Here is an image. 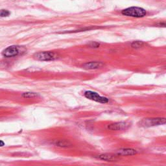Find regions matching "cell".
<instances>
[{
	"instance_id": "6da1fadb",
	"label": "cell",
	"mask_w": 166,
	"mask_h": 166,
	"mask_svg": "<svg viewBox=\"0 0 166 166\" xmlns=\"http://www.w3.org/2000/svg\"><path fill=\"white\" fill-rule=\"evenodd\" d=\"M165 118H146L141 120L138 123V125L141 127H151L165 125Z\"/></svg>"
},
{
	"instance_id": "7a4b0ae2",
	"label": "cell",
	"mask_w": 166,
	"mask_h": 166,
	"mask_svg": "<svg viewBox=\"0 0 166 166\" xmlns=\"http://www.w3.org/2000/svg\"><path fill=\"white\" fill-rule=\"evenodd\" d=\"M121 13L123 15L135 18H142L146 15L145 9L137 7H129V8L122 10Z\"/></svg>"
},
{
	"instance_id": "3957f363",
	"label": "cell",
	"mask_w": 166,
	"mask_h": 166,
	"mask_svg": "<svg viewBox=\"0 0 166 166\" xmlns=\"http://www.w3.org/2000/svg\"><path fill=\"white\" fill-rule=\"evenodd\" d=\"M84 95L86 98L99 103L106 104L109 102V98L100 95L99 93L93 91H90V90L89 91H86L84 93Z\"/></svg>"
},
{
	"instance_id": "277c9868",
	"label": "cell",
	"mask_w": 166,
	"mask_h": 166,
	"mask_svg": "<svg viewBox=\"0 0 166 166\" xmlns=\"http://www.w3.org/2000/svg\"><path fill=\"white\" fill-rule=\"evenodd\" d=\"M34 58L35 59L41 61L53 60L57 59L55 53L51 51H42L35 54Z\"/></svg>"
},
{
	"instance_id": "5b68a950",
	"label": "cell",
	"mask_w": 166,
	"mask_h": 166,
	"mask_svg": "<svg viewBox=\"0 0 166 166\" xmlns=\"http://www.w3.org/2000/svg\"><path fill=\"white\" fill-rule=\"evenodd\" d=\"M130 126H131V124L129 123L121 121L110 123L108 125L107 128L112 131H120L127 130L130 127Z\"/></svg>"
},
{
	"instance_id": "8992f818",
	"label": "cell",
	"mask_w": 166,
	"mask_h": 166,
	"mask_svg": "<svg viewBox=\"0 0 166 166\" xmlns=\"http://www.w3.org/2000/svg\"><path fill=\"white\" fill-rule=\"evenodd\" d=\"M3 55L5 57H12L17 56L19 54L18 48L16 46H10L6 48L2 53Z\"/></svg>"
},
{
	"instance_id": "52a82bcc",
	"label": "cell",
	"mask_w": 166,
	"mask_h": 166,
	"mask_svg": "<svg viewBox=\"0 0 166 166\" xmlns=\"http://www.w3.org/2000/svg\"><path fill=\"white\" fill-rule=\"evenodd\" d=\"M138 153V151L136 149H131V148H125V149H121L118 150L116 153L117 156H133Z\"/></svg>"
},
{
	"instance_id": "ba28073f",
	"label": "cell",
	"mask_w": 166,
	"mask_h": 166,
	"mask_svg": "<svg viewBox=\"0 0 166 166\" xmlns=\"http://www.w3.org/2000/svg\"><path fill=\"white\" fill-rule=\"evenodd\" d=\"M104 64L100 62H90L83 65V67L86 70H95L102 68Z\"/></svg>"
},
{
	"instance_id": "9c48e42d",
	"label": "cell",
	"mask_w": 166,
	"mask_h": 166,
	"mask_svg": "<svg viewBox=\"0 0 166 166\" xmlns=\"http://www.w3.org/2000/svg\"><path fill=\"white\" fill-rule=\"evenodd\" d=\"M97 158H99V160L107 161V162H114L117 161L118 160V156L113 155L111 154H103L98 155Z\"/></svg>"
},
{
	"instance_id": "30bf717a",
	"label": "cell",
	"mask_w": 166,
	"mask_h": 166,
	"mask_svg": "<svg viewBox=\"0 0 166 166\" xmlns=\"http://www.w3.org/2000/svg\"><path fill=\"white\" fill-rule=\"evenodd\" d=\"M54 145L60 147H70L71 146V143L68 140H57L54 142Z\"/></svg>"
},
{
	"instance_id": "8fae6325",
	"label": "cell",
	"mask_w": 166,
	"mask_h": 166,
	"mask_svg": "<svg viewBox=\"0 0 166 166\" xmlns=\"http://www.w3.org/2000/svg\"><path fill=\"white\" fill-rule=\"evenodd\" d=\"M24 98H34V97H37L38 96V94L36 93L33 92H26L24 93L22 95H21Z\"/></svg>"
},
{
	"instance_id": "7c38bea8",
	"label": "cell",
	"mask_w": 166,
	"mask_h": 166,
	"mask_svg": "<svg viewBox=\"0 0 166 166\" xmlns=\"http://www.w3.org/2000/svg\"><path fill=\"white\" fill-rule=\"evenodd\" d=\"M143 44V43L141 41H136L134 42L132 44V48H140V47H142Z\"/></svg>"
},
{
	"instance_id": "4fadbf2b",
	"label": "cell",
	"mask_w": 166,
	"mask_h": 166,
	"mask_svg": "<svg viewBox=\"0 0 166 166\" xmlns=\"http://www.w3.org/2000/svg\"><path fill=\"white\" fill-rule=\"evenodd\" d=\"M10 14L9 11L7 10H0V16L1 17H7Z\"/></svg>"
},
{
	"instance_id": "5bb4252c",
	"label": "cell",
	"mask_w": 166,
	"mask_h": 166,
	"mask_svg": "<svg viewBox=\"0 0 166 166\" xmlns=\"http://www.w3.org/2000/svg\"><path fill=\"white\" fill-rule=\"evenodd\" d=\"M5 145V143L3 142V141L1 140H0V147H3V145Z\"/></svg>"
}]
</instances>
